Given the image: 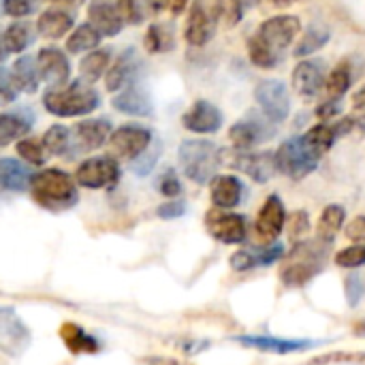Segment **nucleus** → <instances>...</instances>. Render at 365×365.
I'll return each mask as SVG.
<instances>
[{"label":"nucleus","mask_w":365,"mask_h":365,"mask_svg":"<svg viewBox=\"0 0 365 365\" xmlns=\"http://www.w3.org/2000/svg\"><path fill=\"white\" fill-rule=\"evenodd\" d=\"M302 30V21L295 15H276L263 21L248 41V53L252 64L261 68H274L282 62V53L295 41Z\"/></svg>","instance_id":"f257e3e1"},{"label":"nucleus","mask_w":365,"mask_h":365,"mask_svg":"<svg viewBox=\"0 0 365 365\" xmlns=\"http://www.w3.org/2000/svg\"><path fill=\"white\" fill-rule=\"evenodd\" d=\"M329 242L323 240H299L282 259L280 282L287 289H302L312 282L327 265Z\"/></svg>","instance_id":"f03ea898"},{"label":"nucleus","mask_w":365,"mask_h":365,"mask_svg":"<svg viewBox=\"0 0 365 365\" xmlns=\"http://www.w3.org/2000/svg\"><path fill=\"white\" fill-rule=\"evenodd\" d=\"M30 195L38 207L53 212V214L73 210L79 203V192H77L75 180L66 171L56 169V167L43 169L32 175Z\"/></svg>","instance_id":"7ed1b4c3"},{"label":"nucleus","mask_w":365,"mask_h":365,"mask_svg":"<svg viewBox=\"0 0 365 365\" xmlns=\"http://www.w3.org/2000/svg\"><path fill=\"white\" fill-rule=\"evenodd\" d=\"M43 105L58 118H81L98 109L101 94L88 81H73L58 88H49L43 94Z\"/></svg>","instance_id":"20e7f679"},{"label":"nucleus","mask_w":365,"mask_h":365,"mask_svg":"<svg viewBox=\"0 0 365 365\" xmlns=\"http://www.w3.org/2000/svg\"><path fill=\"white\" fill-rule=\"evenodd\" d=\"M178 160L188 180L197 184H207L216 178L220 167V150L205 139H188L180 145Z\"/></svg>","instance_id":"39448f33"},{"label":"nucleus","mask_w":365,"mask_h":365,"mask_svg":"<svg viewBox=\"0 0 365 365\" xmlns=\"http://www.w3.org/2000/svg\"><path fill=\"white\" fill-rule=\"evenodd\" d=\"M220 165H229L246 173L257 184H265L274 178L276 154L274 152H248V150H220Z\"/></svg>","instance_id":"423d86ee"},{"label":"nucleus","mask_w":365,"mask_h":365,"mask_svg":"<svg viewBox=\"0 0 365 365\" xmlns=\"http://www.w3.org/2000/svg\"><path fill=\"white\" fill-rule=\"evenodd\" d=\"M317 167L319 158L304 145V137H291L276 152V169L291 180H302Z\"/></svg>","instance_id":"0eeeda50"},{"label":"nucleus","mask_w":365,"mask_h":365,"mask_svg":"<svg viewBox=\"0 0 365 365\" xmlns=\"http://www.w3.org/2000/svg\"><path fill=\"white\" fill-rule=\"evenodd\" d=\"M32 344L30 327L19 319V314L9 308L0 306V355L6 357H21Z\"/></svg>","instance_id":"6e6552de"},{"label":"nucleus","mask_w":365,"mask_h":365,"mask_svg":"<svg viewBox=\"0 0 365 365\" xmlns=\"http://www.w3.org/2000/svg\"><path fill=\"white\" fill-rule=\"evenodd\" d=\"M122 178V169L113 156H94L83 160L77 167L75 180L79 186L88 190H103V188H113Z\"/></svg>","instance_id":"1a4fd4ad"},{"label":"nucleus","mask_w":365,"mask_h":365,"mask_svg":"<svg viewBox=\"0 0 365 365\" xmlns=\"http://www.w3.org/2000/svg\"><path fill=\"white\" fill-rule=\"evenodd\" d=\"M218 6L216 0H195L186 19V30L184 36L190 45L195 47H203L205 43H210L216 34V26H218Z\"/></svg>","instance_id":"9d476101"},{"label":"nucleus","mask_w":365,"mask_h":365,"mask_svg":"<svg viewBox=\"0 0 365 365\" xmlns=\"http://www.w3.org/2000/svg\"><path fill=\"white\" fill-rule=\"evenodd\" d=\"M272 137H276V126L267 115L263 118L259 111H248L229 130V139L233 141L237 150L255 148L263 141H269Z\"/></svg>","instance_id":"9b49d317"},{"label":"nucleus","mask_w":365,"mask_h":365,"mask_svg":"<svg viewBox=\"0 0 365 365\" xmlns=\"http://www.w3.org/2000/svg\"><path fill=\"white\" fill-rule=\"evenodd\" d=\"M111 137V122L107 118H92L81 120L71 128V154L68 158H75L81 152H92L105 145Z\"/></svg>","instance_id":"f8f14e48"},{"label":"nucleus","mask_w":365,"mask_h":365,"mask_svg":"<svg viewBox=\"0 0 365 365\" xmlns=\"http://www.w3.org/2000/svg\"><path fill=\"white\" fill-rule=\"evenodd\" d=\"M207 231L220 244H242L248 235V220L242 214H231L227 210H212L205 216Z\"/></svg>","instance_id":"ddd939ff"},{"label":"nucleus","mask_w":365,"mask_h":365,"mask_svg":"<svg viewBox=\"0 0 365 365\" xmlns=\"http://www.w3.org/2000/svg\"><path fill=\"white\" fill-rule=\"evenodd\" d=\"M255 98L263 107V113L274 122H284L291 113V96L282 81L265 79L255 88Z\"/></svg>","instance_id":"4468645a"},{"label":"nucleus","mask_w":365,"mask_h":365,"mask_svg":"<svg viewBox=\"0 0 365 365\" xmlns=\"http://www.w3.org/2000/svg\"><path fill=\"white\" fill-rule=\"evenodd\" d=\"M152 141H154V135L150 128L139 126V124H124L111 133L109 148H111V154H115L118 158H130L133 160L141 152H145Z\"/></svg>","instance_id":"2eb2a0df"},{"label":"nucleus","mask_w":365,"mask_h":365,"mask_svg":"<svg viewBox=\"0 0 365 365\" xmlns=\"http://www.w3.org/2000/svg\"><path fill=\"white\" fill-rule=\"evenodd\" d=\"M284 222H287V210H284V203L278 195H269L263 203V207L259 210V216H257V222H255V231H257V237L263 242V244H272L280 237L282 229H284Z\"/></svg>","instance_id":"dca6fc26"},{"label":"nucleus","mask_w":365,"mask_h":365,"mask_svg":"<svg viewBox=\"0 0 365 365\" xmlns=\"http://www.w3.org/2000/svg\"><path fill=\"white\" fill-rule=\"evenodd\" d=\"M233 340L242 346L257 349L263 353H274V355L304 353L321 344L317 340H284V338H274V336H235Z\"/></svg>","instance_id":"f3484780"},{"label":"nucleus","mask_w":365,"mask_h":365,"mask_svg":"<svg viewBox=\"0 0 365 365\" xmlns=\"http://www.w3.org/2000/svg\"><path fill=\"white\" fill-rule=\"evenodd\" d=\"M222 120H225L222 111L210 101L192 103V107L182 115L184 128L190 130V133H197V135H212V133L220 130Z\"/></svg>","instance_id":"a211bd4d"},{"label":"nucleus","mask_w":365,"mask_h":365,"mask_svg":"<svg viewBox=\"0 0 365 365\" xmlns=\"http://www.w3.org/2000/svg\"><path fill=\"white\" fill-rule=\"evenodd\" d=\"M143 68V62L139 58V53L128 47L126 51L120 53V58L115 60V64L111 68H107V77H105V86L109 92H118L124 90L126 86L135 83V79L139 77Z\"/></svg>","instance_id":"6ab92c4d"},{"label":"nucleus","mask_w":365,"mask_h":365,"mask_svg":"<svg viewBox=\"0 0 365 365\" xmlns=\"http://www.w3.org/2000/svg\"><path fill=\"white\" fill-rule=\"evenodd\" d=\"M41 79H45L51 88L64 86L71 77V64L62 49L58 47H43L36 56Z\"/></svg>","instance_id":"aec40b11"},{"label":"nucleus","mask_w":365,"mask_h":365,"mask_svg":"<svg viewBox=\"0 0 365 365\" xmlns=\"http://www.w3.org/2000/svg\"><path fill=\"white\" fill-rule=\"evenodd\" d=\"M113 109H118L120 113H126V115L148 118L154 113V103L143 86L130 83L113 98Z\"/></svg>","instance_id":"412c9836"},{"label":"nucleus","mask_w":365,"mask_h":365,"mask_svg":"<svg viewBox=\"0 0 365 365\" xmlns=\"http://www.w3.org/2000/svg\"><path fill=\"white\" fill-rule=\"evenodd\" d=\"M210 195H212L214 207H218V210H233V207H237L244 201L246 188H244L242 180L235 178V175H216L212 180Z\"/></svg>","instance_id":"4be33fe9"},{"label":"nucleus","mask_w":365,"mask_h":365,"mask_svg":"<svg viewBox=\"0 0 365 365\" xmlns=\"http://www.w3.org/2000/svg\"><path fill=\"white\" fill-rule=\"evenodd\" d=\"M325 83V62L323 60H304L293 71V88L302 96H314Z\"/></svg>","instance_id":"5701e85b"},{"label":"nucleus","mask_w":365,"mask_h":365,"mask_svg":"<svg viewBox=\"0 0 365 365\" xmlns=\"http://www.w3.org/2000/svg\"><path fill=\"white\" fill-rule=\"evenodd\" d=\"M60 340H62V344L66 346V351L71 355H96L103 349V344H101V340L96 336H92L81 325L71 323V321L62 323Z\"/></svg>","instance_id":"b1692460"},{"label":"nucleus","mask_w":365,"mask_h":365,"mask_svg":"<svg viewBox=\"0 0 365 365\" xmlns=\"http://www.w3.org/2000/svg\"><path fill=\"white\" fill-rule=\"evenodd\" d=\"M90 24L103 34V36H115L124 28V19L118 11V4H111L107 0H92L88 6Z\"/></svg>","instance_id":"393cba45"},{"label":"nucleus","mask_w":365,"mask_h":365,"mask_svg":"<svg viewBox=\"0 0 365 365\" xmlns=\"http://www.w3.org/2000/svg\"><path fill=\"white\" fill-rule=\"evenodd\" d=\"M32 171L17 158H0V188L11 192H24L30 188Z\"/></svg>","instance_id":"a878e982"},{"label":"nucleus","mask_w":365,"mask_h":365,"mask_svg":"<svg viewBox=\"0 0 365 365\" xmlns=\"http://www.w3.org/2000/svg\"><path fill=\"white\" fill-rule=\"evenodd\" d=\"M73 26H75L73 15L66 11H60V9H49V11L41 13V17L36 21V30L45 38H62Z\"/></svg>","instance_id":"bb28decb"},{"label":"nucleus","mask_w":365,"mask_h":365,"mask_svg":"<svg viewBox=\"0 0 365 365\" xmlns=\"http://www.w3.org/2000/svg\"><path fill=\"white\" fill-rule=\"evenodd\" d=\"M15 83L21 92L26 94H34L38 90V81H41V71H38V62L32 56H21L15 60L13 68H11Z\"/></svg>","instance_id":"cd10ccee"},{"label":"nucleus","mask_w":365,"mask_h":365,"mask_svg":"<svg viewBox=\"0 0 365 365\" xmlns=\"http://www.w3.org/2000/svg\"><path fill=\"white\" fill-rule=\"evenodd\" d=\"M338 139V133H336V126L334 124H317L312 126L306 135H304V145L310 150V154H314L317 158H321L323 154H327L334 143Z\"/></svg>","instance_id":"c85d7f7f"},{"label":"nucleus","mask_w":365,"mask_h":365,"mask_svg":"<svg viewBox=\"0 0 365 365\" xmlns=\"http://www.w3.org/2000/svg\"><path fill=\"white\" fill-rule=\"evenodd\" d=\"M344 220H346V210L342 205H327L317 222V237L323 240V242H329L334 244L336 235L340 233V229L344 227Z\"/></svg>","instance_id":"c756f323"},{"label":"nucleus","mask_w":365,"mask_h":365,"mask_svg":"<svg viewBox=\"0 0 365 365\" xmlns=\"http://www.w3.org/2000/svg\"><path fill=\"white\" fill-rule=\"evenodd\" d=\"M34 120L21 113H0V148L13 143L19 137H26Z\"/></svg>","instance_id":"7c9ffc66"},{"label":"nucleus","mask_w":365,"mask_h":365,"mask_svg":"<svg viewBox=\"0 0 365 365\" xmlns=\"http://www.w3.org/2000/svg\"><path fill=\"white\" fill-rule=\"evenodd\" d=\"M329 38H331V30H329L325 24H321V21L310 24L308 30H306V34L302 36V41L295 45V51H293V53H295V58L310 56V53L323 49V47L329 43Z\"/></svg>","instance_id":"2f4dec72"},{"label":"nucleus","mask_w":365,"mask_h":365,"mask_svg":"<svg viewBox=\"0 0 365 365\" xmlns=\"http://www.w3.org/2000/svg\"><path fill=\"white\" fill-rule=\"evenodd\" d=\"M109 60H111V49L109 47H103V49H96V51H90L88 56H83V60L79 62L81 79L88 81V83L98 81L101 75L107 73Z\"/></svg>","instance_id":"473e14b6"},{"label":"nucleus","mask_w":365,"mask_h":365,"mask_svg":"<svg viewBox=\"0 0 365 365\" xmlns=\"http://www.w3.org/2000/svg\"><path fill=\"white\" fill-rule=\"evenodd\" d=\"M32 41H34V32L32 26L26 21H13L2 34V45L6 53H21L24 49L30 47Z\"/></svg>","instance_id":"72a5a7b5"},{"label":"nucleus","mask_w":365,"mask_h":365,"mask_svg":"<svg viewBox=\"0 0 365 365\" xmlns=\"http://www.w3.org/2000/svg\"><path fill=\"white\" fill-rule=\"evenodd\" d=\"M357 75H359V73L353 68V60L340 62V64L331 71V75H329V79H327V94H329V98H342V96L349 92V88H351V83L355 81Z\"/></svg>","instance_id":"f704fd0d"},{"label":"nucleus","mask_w":365,"mask_h":365,"mask_svg":"<svg viewBox=\"0 0 365 365\" xmlns=\"http://www.w3.org/2000/svg\"><path fill=\"white\" fill-rule=\"evenodd\" d=\"M143 45L150 53H167L173 49V28L169 24H152L145 32Z\"/></svg>","instance_id":"c9c22d12"},{"label":"nucleus","mask_w":365,"mask_h":365,"mask_svg":"<svg viewBox=\"0 0 365 365\" xmlns=\"http://www.w3.org/2000/svg\"><path fill=\"white\" fill-rule=\"evenodd\" d=\"M101 38L103 34L92 26V24H81L75 28V32L68 36L66 41V49L71 53H83V51H90V49H96L101 45Z\"/></svg>","instance_id":"e433bc0d"},{"label":"nucleus","mask_w":365,"mask_h":365,"mask_svg":"<svg viewBox=\"0 0 365 365\" xmlns=\"http://www.w3.org/2000/svg\"><path fill=\"white\" fill-rule=\"evenodd\" d=\"M71 128H66V126H62V124H53L51 128H47L45 130V135H43V145H45V150H47V154L49 156H64V158H68V154H71Z\"/></svg>","instance_id":"4c0bfd02"},{"label":"nucleus","mask_w":365,"mask_h":365,"mask_svg":"<svg viewBox=\"0 0 365 365\" xmlns=\"http://www.w3.org/2000/svg\"><path fill=\"white\" fill-rule=\"evenodd\" d=\"M118 11L124 24H133V26H139L148 17H152L148 0H118Z\"/></svg>","instance_id":"58836bf2"},{"label":"nucleus","mask_w":365,"mask_h":365,"mask_svg":"<svg viewBox=\"0 0 365 365\" xmlns=\"http://www.w3.org/2000/svg\"><path fill=\"white\" fill-rule=\"evenodd\" d=\"M252 252V261H255V267H269L278 261L284 259V246L280 242H272V244H265L263 248H257V250H250Z\"/></svg>","instance_id":"ea45409f"},{"label":"nucleus","mask_w":365,"mask_h":365,"mask_svg":"<svg viewBox=\"0 0 365 365\" xmlns=\"http://www.w3.org/2000/svg\"><path fill=\"white\" fill-rule=\"evenodd\" d=\"M160 150H163V145H160L158 141H152L150 148H148L145 152H141L137 158H133V163H130L133 173H137V175H148V173L154 169L156 160L160 158Z\"/></svg>","instance_id":"a19ab883"},{"label":"nucleus","mask_w":365,"mask_h":365,"mask_svg":"<svg viewBox=\"0 0 365 365\" xmlns=\"http://www.w3.org/2000/svg\"><path fill=\"white\" fill-rule=\"evenodd\" d=\"M336 265L342 269H357L365 265V244H355L336 255Z\"/></svg>","instance_id":"79ce46f5"},{"label":"nucleus","mask_w":365,"mask_h":365,"mask_svg":"<svg viewBox=\"0 0 365 365\" xmlns=\"http://www.w3.org/2000/svg\"><path fill=\"white\" fill-rule=\"evenodd\" d=\"M17 154L28 163V165H45L47 160V150L43 143L32 141V139H21L17 143Z\"/></svg>","instance_id":"37998d69"},{"label":"nucleus","mask_w":365,"mask_h":365,"mask_svg":"<svg viewBox=\"0 0 365 365\" xmlns=\"http://www.w3.org/2000/svg\"><path fill=\"white\" fill-rule=\"evenodd\" d=\"M338 364H365V353H349V351H336L325 353L321 357H314L308 365H338Z\"/></svg>","instance_id":"c03bdc74"},{"label":"nucleus","mask_w":365,"mask_h":365,"mask_svg":"<svg viewBox=\"0 0 365 365\" xmlns=\"http://www.w3.org/2000/svg\"><path fill=\"white\" fill-rule=\"evenodd\" d=\"M220 17H225L227 26H237L244 17L246 0H216Z\"/></svg>","instance_id":"a18cd8bd"},{"label":"nucleus","mask_w":365,"mask_h":365,"mask_svg":"<svg viewBox=\"0 0 365 365\" xmlns=\"http://www.w3.org/2000/svg\"><path fill=\"white\" fill-rule=\"evenodd\" d=\"M156 188H158V192L163 197H169V199L182 195V182H180V178H178V173L173 169L163 171V175L156 180Z\"/></svg>","instance_id":"49530a36"},{"label":"nucleus","mask_w":365,"mask_h":365,"mask_svg":"<svg viewBox=\"0 0 365 365\" xmlns=\"http://www.w3.org/2000/svg\"><path fill=\"white\" fill-rule=\"evenodd\" d=\"M19 88L15 83V77L9 68L0 66V107L2 105H9V103H15V98L19 96Z\"/></svg>","instance_id":"de8ad7c7"},{"label":"nucleus","mask_w":365,"mask_h":365,"mask_svg":"<svg viewBox=\"0 0 365 365\" xmlns=\"http://www.w3.org/2000/svg\"><path fill=\"white\" fill-rule=\"evenodd\" d=\"M344 293H346V304L351 308H357L361 304L365 295V280L361 278V274H351L344 280Z\"/></svg>","instance_id":"09e8293b"},{"label":"nucleus","mask_w":365,"mask_h":365,"mask_svg":"<svg viewBox=\"0 0 365 365\" xmlns=\"http://www.w3.org/2000/svg\"><path fill=\"white\" fill-rule=\"evenodd\" d=\"M310 231V216L306 210H299V212H293L289 216V235L291 240L299 242L302 235H306Z\"/></svg>","instance_id":"8fccbe9b"},{"label":"nucleus","mask_w":365,"mask_h":365,"mask_svg":"<svg viewBox=\"0 0 365 365\" xmlns=\"http://www.w3.org/2000/svg\"><path fill=\"white\" fill-rule=\"evenodd\" d=\"M32 0H2V11L11 17H26L34 11Z\"/></svg>","instance_id":"3c124183"},{"label":"nucleus","mask_w":365,"mask_h":365,"mask_svg":"<svg viewBox=\"0 0 365 365\" xmlns=\"http://www.w3.org/2000/svg\"><path fill=\"white\" fill-rule=\"evenodd\" d=\"M156 214L163 218V220H173V218H182L186 214V203L184 201H169V203H163Z\"/></svg>","instance_id":"603ef678"},{"label":"nucleus","mask_w":365,"mask_h":365,"mask_svg":"<svg viewBox=\"0 0 365 365\" xmlns=\"http://www.w3.org/2000/svg\"><path fill=\"white\" fill-rule=\"evenodd\" d=\"M229 265H231L233 272H250V269H255L250 250H237V252H233L231 259H229Z\"/></svg>","instance_id":"864d4df0"},{"label":"nucleus","mask_w":365,"mask_h":365,"mask_svg":"<svg viewBox=\"0 0 365 365\" xmlns=\"http://www.w3.org/2000/svg\"><path fill=\"white\" fill-rule=\"evenodd\" d=\"M346 237L351 242H357V244H365V216H357L349 222L346 227Z\"/></svg>","instance_id":"5fc2aeb1"},{"label":"nucleus","mask_w":365,"mask_h":365,"mask_svg":"<svg viewBox=\"0 0 365 365\" xmlns=\"http://www.w3.org/2000/svg\"><path fill=\"white\" fill-rule=\"evenodd\" d=\"M340 111H342V103H340V98H331V101L321 103V105L317 107V115H319L321 120H331V118H336Z\"/></svg>","instance_id":"6e6d98bb"},{"label":"nucleus","mask_w":365,"mask_h":365,"mask_svg":"<svg viewBox=\"0 0 365 365\" xmlns=\"http://www.w3.org/2000/svg\"><path fill=\"white\" fill-rule=\"evenodd\" d=\"M353 107H355V111H357L359 115H364L365 118V86L359 92H355V96H353Z\"/></svg>","instance_id":"4d7b16f0"},{"label":"nucleus","mask_w":365,"mask_h":365,"mask_svg":"<svg viewBox=\"0 0 365 365\" xmlns=\"http://www.w3.org/2000/svg\"><path fill=\"white\" fill-rule=\"evenodd\" d=\"M139 364L141 365H180L175 359H171V357H145V359H141Z\"/></svg>","instance_id":"13d9d810"},{"label":"nucleus","mask_w":365,"mask_h":365,"mask_svg":"<svg viewBox=\"0 0 365 365\" xmlns=\"http://www.w3.org/2000/svg\"><path fill=\"white\" fill-rule=\"evenodd\" d=\"M148 4H150L152 15H158L160 11H165L171 4V0H148Z\"/></svg>","instance_id":"bf43d9fd"},{"label":"nucleus","mask_w":365,"mask_h":365,"mask_svg":"<svg viewBox=\"0 0 365 365\" xmlns=\"http://www.w3.org/2000/svg\"><path fill=\"white\" fill-rule=\"evenodd\" d=\"M186 4H188V0H171L169 6H171V13H173V15H180V13L186 9Z\"/></svg>","instance_id":"052dcab7"},{"label":"nucleus","mask_w":365,"mask_h":365,"mask_svg":"<svg viewBox=\"0 0 365 365\" xmlns=\"http://www.w3.org/2000/svg\"><path fill=\"white\" fill-rule=\"evenodd\" d=\"M353 331H355V336H357V338H365V321L357 323V325L353 327Z\"/></svg>","instance_id":"680f3d73"},{"label":"nucleus","mask_w":365,"mask_h":365,"mask_svg":"<svg viewBox=\"0 0 365 365\" xmlns=\"http://www.w3.org/2000/svg\"><path fill=\"white\" fill-rule=\"evenodd\" d=\"M49 2H56V4H66V6H77V4H81L83 0H49Z\"/></svg>","instance_id":"e2e57ef3"},{"label":"nucleus","mask_w":365,"mask_h":365,"mask_svg":"<svg viewBox=\"0 0 365 365\" xmlns=\"http://www.w3.org/2000/svg\"><path fill=\"white\" fill-rule=\"evenodd\" d=\"M272 4H276V6H289V4H293V2H297V0H269Z\"/></svg>","instance_id":"0e129e2a"},{"label":"nucleus","mask_w":365,"mask_h":365,"mask_svg":"<svg viewBox=\"0 0 365 365\" xmlns=\"http://www.w3.org/2000/svg\"><path fill=\"white\" fill-rule=\"evenodd\" d=\"M6 58V49H4V45H2V38H0V62Z\"/></svg>","instance_id":"69168bd1"}]
</instances>
